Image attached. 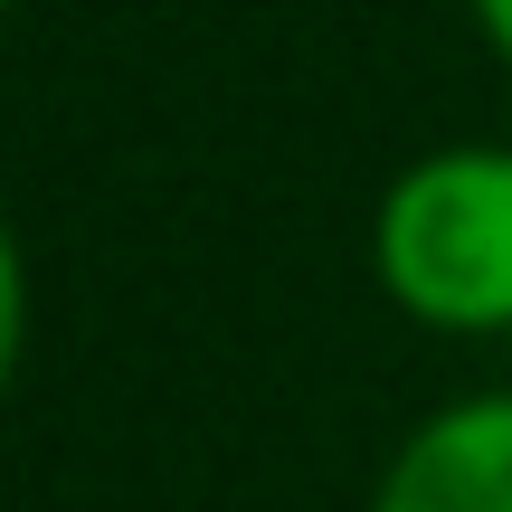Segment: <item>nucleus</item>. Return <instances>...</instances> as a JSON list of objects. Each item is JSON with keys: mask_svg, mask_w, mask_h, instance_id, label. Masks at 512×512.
Here are the masks:
<instances>
[{"mask_svg": "<svg viewBox=\"0 0 512 512\" xmlns=\"http://www.w3.org/2000/svg\"><path fill=\"white\" fill-rule=\"evenodd\" d=\"M380 275L427 323H512V152H437L380 209Z\"/></svg>", "mask_w": 512, "mask_h": 512, "instance_id": "obj_1", "label": "nucleus"}, {"mask_svg": "<svg viewBox=\"0 0 512 512\" xmlns=\"http://www.w3.org/2000/svg\"><path fill=\"white\" fill-rule=\"evenodd\" d=\"M380 512H512V389L427 418L389 465Z\"/></svg>", "mask_w": 512, "mask_h": 512, "instance_id": "obj_2", "label": "nucleus"}, {"mask_svg": "<svg viewBox=\"0 0 512 512\" xmlns=\"http://www.w3.org/2000/svg\"><path fill=\"white\" fill-rule=\"evenodd\" d=\"M10 351H19V256H10V228H0V380H10Z\"/></svg>", "mask_w": 512, "mask_h": 512, "instance_id": "obj_3", "label": "nucleus"}, {"mask_svg": "<svg viewBox=\"0 0 512 512\" xmlns=\"http://www.w3.org/2000/svg\"><path fill=\"white\" fill-rule=\"evenodd\" d=\"M475 10H484V29H494V48L512 57V0H475Z\"/></svg>", "mask_w": 512, "mask_h": 512, "instance_id": "obj_4", "label": "nucleus"}]
</instances>
